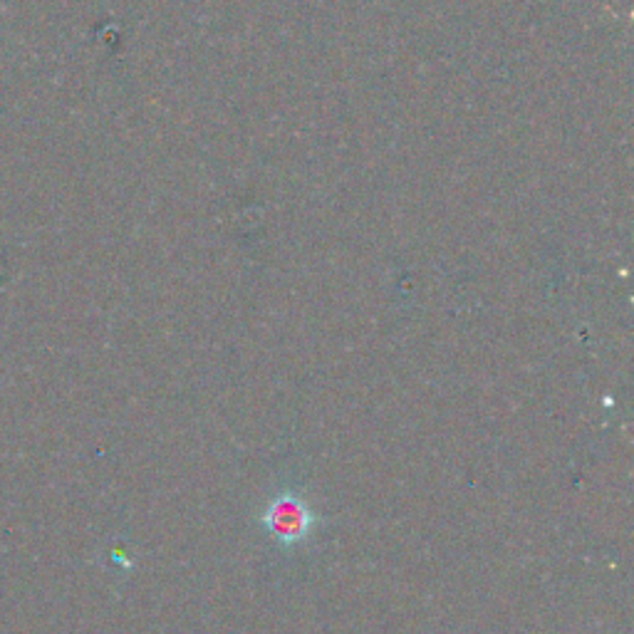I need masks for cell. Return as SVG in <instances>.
<instances>
[{
	"label": "cell",
	"instance_id": "1",
	"mask_svg": "<svg viewBox=\"0 0 634 634\" xmlns=\"http://www.w3.org/2000/svg\"><path fill=\"white\" fill-rule=\"evenodd\" d=\"M266 523L280 541H296L308 533L310 515L305 511V505H302L300 501L280 499L270 505Z\"/></svg>",
	"mask_w": 634,
	"mask_h": 634
}]
</instances>
